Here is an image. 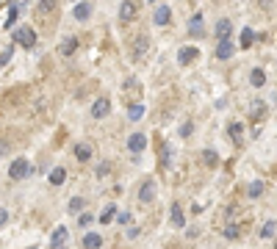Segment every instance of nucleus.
I'll list each match as a JSON object with an SVG mask.
<instances>
[{
    "label": "nucleus",
    "instance_id": "1",
    "mask_svg": "<svg viewBox=\"0 0 277 249\" xmlns=\"http://www.w3.org/2000/svg\"><path fill=\"white\" fill-rule=\"evenodd\" d=\"M31 172H34V166H31V161H28V158H14V161L9 163V169H6V174H9L11 183L25 180Z\"/></svg>",
    "mask_w": 277,
    "mask_h": 249
},
{
    "label": "nucleus",
    "instance_id": "2",
    "mask_svg": "<svg viewBox=\"0 0 277 249\" xmlns=\"http://www.w3.org/2000/svg\"><path fill=\"white\" fill-rule=\"evenodd\" d=\"M11 42L20 44V47H28V50H34L36 42H39V36H36L34 28H28V25H20L14 28V34H11Z\"/></svg>",
    "mask_w": 277,
    "mask_h": 249
},
{
    "label": "nucleus",
    "instance_id": "3",
    "mask_svg": "<svg viewBox=\"0 0 277 249\" xmlns=\"http://www.w3.org/2000/svg\"><path fill=\"white\" fill-rule=\"evenodd\" d=\"M136 17H138V3H136V0H122V6H119V22L125 25V22H133Z\"/></svg>",
    "mask_w": 277,
    "mask_h": 249
},
{
    "label": "nucleus",
    "instance_id": "4",
    "mask_svg": "<svg viewBox=\"0 0 277 249\" xmlns=\"http://www.w3.org/2000/svg\"><path fill=\"white\" fill-rule=\"evenodd\" d=\"M144 150H147V136H144V133H130L128 136V153L141 155Z\"/></svg>",
    "mask_w": 277,
    "mask_h": 249
},
{
    "label": "nucleus",
    "instance_id": "5",
    "mask_svg": "<svg viewBox=\"0 0 277 249\" xmlns=\"http://www.w3.org/2000/svg\"><path fill=\"white\" fill-rule=\"evenodd\" d=\"M156 180H144L141 186H138V202H144V205H150V202H156Z\"/></svg>",
    "mask_w": 277,
    "mask_h": 249
},
{
    "label": "nucleus",
    "instance_id": "6",
    "mask_svg": "<svg viewBox=\"0 0 277 249\" xmlns=\"http://www.w3.org/2000/svg\"><path fill=\"white\" fill-rule=\"evenodd\" d=\"M92 11H95L92 0H78V3H75V9H72V17L78 19V22H86V19L92 17Z\"/></svg>",
    "mask_w": 277,
    "mask_h": 249
},
{
    "label": "nucleus",
    "instance_id": "7",
    "mask_svg": "<svg viewBox=\"0 0 277 249\" xmlns=\"http://www.w3.org/2000/svg\"><path fill=\"white\" fill-rule=\"evenodd\" d=\"M108 114H111V100H108V97H97L95 103H92V116H95V119H103Z\"/></svg>",
    "mask_w": 277,
    "mask_h": 249
},
{
    "label": "nucleus",
    "instance_id": "8",
    "mask_svg": "<svg viewBox=\"0 0 277 249\" xmlns=\"http://www.w3.org/2000/svg\"><path fill=\"white\" fill-rule=\"evenodd\" d=\"M169 19H172V9H169V3H161L156 9V14H153V22L158 28H164V25H169Z\"/></svg>",
    "mask_w": 277,
    "mask_h": 249
},
{
    "label": "nucleus",
    "instance_id": "9",
    "mask_svg": "<svg viewBox=\"0 0 277 249\" xmlns=\"http://www.w3.org/2000/svg\"><path fill=\"white\" fill-rule=\"evenodd\" d=\"M169 222H172V227H186V216H183V208H180V202H172L169 205Z\"/></svg>",
    "mask_w": 277,
    "mask_h": 249
},
{
    "label": "nucleus",
    "instance_id": "10",
    "mask_svg": "<svg viewBox=\"0 0 277 249\" xmlns=\"http://www.w3.org/2000/svg\"><path fill=\"white\" fill-rule=\"evenodd\" d=\"M202 25H205L202 14H199V11H197V14H191V19H189V34L194 36V39H199V36L205 34V28H202Z\"/></svg>",
    "mask_w": 277,
    "mask_h": 249
},
{
    "label": "nucleus",
    "instance_id": "11",
    "mask_svg": "<svg viewBox=\"0 0 277 249\" xmlns=\"http://www.w3.org/2000/svg\"><path fill=\"white\" fill-rule=\"evenodd\" d=\"M17 17H20L17 0H9V9H6V19H3V28H6V31H11V25L17 22Z\"/></svg>",
    "mask_w": 277,
    "mask_h": 249
},
{
    "label": "nucleus",
    "instance_id": "12",
    "mask_svg": "<svg viewBox=\"0 0 277 249\" xmlns=\"http://www.w3.org/2000/svg\"><path fill=\"white\" fill-rule=\"evenodd\" d=\"M214 34H217V39H230V36H233V22L227 17H222L217 22V28H214Z\"/></svg>",
    "mask_w": 277,
    "mask_h": 249
},
{
    "label": "nucleus",
    "instance_id": "13",
    "mask_svg": "<svg viewBox=\"0 0 277 249\" xmlns=\"http://www.w3.org/2000/svg\"><path fill=\"white\" fill-rule=\"evenodd\" d=\"M233 42L230 39H219V44H217V58L219 61H227V58H233Z\"/></svg>",
    "mask_w": 277,
    "mask_h": 249
},
{
    "label": "nucleus",
    "instance_id": "14",
    "mask_svg": "<svg viewBox=\"0 0 277 249\" xmlns=\"http://www.w3.org/2000/svg\"><path fill=\"white\" fill-rule=\"evenodd\" d=\"M266 103H263V100H255V103L250 105V116H252V122H263L266 119Z\"/></svg>",
    "mask_w": 277,
    "mask_h": 249
},
{
    "label": "nucleus",
    "instance_id": "15",
    "mask_svg": "<svg viewBox=\"0 0 277 249\" xmlns=\"http://www.w3.org/2000/svg\"><path fill=\"white\" fill-rule=\"evenodd\" d=\"M67 241H69V230L67 227H56L50 235V244L53 247H67Z\"/></svg>",
    "mask_w": 277,
    "mask_h": 249
},
{
    "label": "nucleus",
    "instance_id": "16",
    "mask_svg": "<svg viewBox=\"0 0 277 249\" xmlns=\"http://www.w3.org/2000/svg\"><path fill=\"white\" fill-rule=\"evenodd\" d=\"M194 58H197V47H180V50H178V64H180V67L191 64Z\"/></svg>",
    "mask_w": 277,
    "mask_h": 249
},
{
    "label": "nucleus",
    "instance_id": "17",
    "mask_svg": "<svg viewBox=\"0 0 277 249\" xmlns=\"http://www.w3.org/2000/svg\"><path fill=\"white\" fill-rule=\"evenodd\" d=\"M144 114H147V108H144V103H130V105H128V119H130V122H138V119H144Z\"/></svg>",
    "mask_w": 277,
    "mask_h": 249
},
{
    "label": "nucleus",
    "instance_id": "18",
    "mask_svg": "<svg viewBox=\"0 0 277 249\" xmlns=\"http://www.w3.org/2000/svg\"><path fill=\"white\" fill-rule=\"evenodd\" d=\"M75 158H78L80 163L92 161V144H86V141H78V144H75Z\"/></svg>",
    "mask_w": 277,
    "mask_h": 249
},
{
    "label": "nucleus",
    "instance_id": "19",
    "mask_svg": "<svg viewBox=\"0 0 277 249\" xmlns=\"http://www.w3.org/2000/svg\"><path fill=\"white\" fill-rule=\"evenodd\" d=\"M147 47H150V42H147V36H138L136 42H133V58H144L147 56Z\"/></svg>",
    "mask_w": 277,
    "mask_h": 249
},
{
    "label": "nucleus",
    "instance_id": "20",
    "mask_svg": "<svg viewBox=\"0 0 277 249\" xmlns=\"http://www.w3.org/2000/svg\"><path fill=\"white\" fill-rule=\"evenodd\" d=\"M47 180H50V186H64V183H67V169H64V166H56V169L47 174Z\"/></svg>",
    "mask_w": 277,
    "mask_h": 249
},
{
    "label": "nucleus",
    "instance_id": "21",
    "mask_svg": "<svg viewBox=\"0 0 277 249\" xmlns=\"http://www.w3.org/2000/svg\"><path fill=\"white\" fill-rule=\"evenodd\" d=\"M250 83H252L255 89H263V86H266V72H263L260 67H255V69L250 72Z\"/></svg>",
    "mask_w": 277,
    "mask_h": 249
},
{
    "label": "nucleus",
    "instance_id": "22",
    "mask_svg": "<svg viewBox=\"0 0 277 249\" xmlns=\"http://www.w3.org/2000/svg\"><path fill=\"white\" fill-rule=\"evenodd\" d=\"M227 136L233 138L236 144H241V138H244V125H241V122H230V125H227Z\"/></svg>",
    "mask_w": 277,
    "mask_h": 249
},
{
    "label": "nucleus",
    "instance_id": "23",
    "mask_svg": "<svg viewBox=\"0 0 277 249\" xmlns=\"http://www.w3.org/2000/svg\"><path fill=\"white\" fill-rule=\"evenodd\" d=\"M80 244H83L86 249H97V247H103V235H100V232H86Z\"/></svg>",
    "mask_w": 277,
    "mask_h": 249
},
{
    "label": "nucleus",
    "instance_id": "24",
    "mask_svg": "<svg viewBox=\"0 0 277 249\" xmlns=\"http://www.w3.org/2000/svg\"><path fill=\"white\" fill-rule=\"evenodd\" d=\"M78 36H67L64 42H61V56H72V53L78 50Z\"/></svg>",
    "mask_w": 277,
    "mask_h": 249
},
{
    "label": "nucleus",
    "instance_id": "25",
    "mask_svg": "<svg viewBox=\"0 0 277 249\" xmlns=\"http://www.w3.org/2000/svg\"><path fill=\"white\" fill-rule=\"evenodd\" d=\"M199 158H202V166H211V169L219 163V155L214 153V150H202V153H199Z\"/></svg>",
    "mask_w": 277,
    "mask_h": 249
},
{
    "label": "nucleus",
    "instance_id": "26",
    "mask_svg": "<svg viewBox=\"0 0 277 249\" xmlns=\"http://www.w3.org/2000/svg\"><path fill=\"white\" fill-rule=\"evenodd\" d=\"M263 191H266V186H263V180H252L250 186H247V197H260V194H263Z\"/></svg>",
    "mask_w": 277,
    "mask_h": 249
},
{
    "label": "nucleus",
    "instance_id": "27",
    "mask_svg": "<svg viewBox=\"0 0 277 249\" xmlns=\"http://www.w3.org/2000/svg\"><path fill=\"white\" fill-rule=\"evenodd\" d=\"M275 232H277V222H275V219L263 222V227H260V238H275Z\"/></svg>",
    "mask_w": 277,
    "mask_h": 249
},
{
    "label": "nucleus",
    "instance_id": "28",
    "mask_svg": "<svg viewBox=\"0 0 277 249\" xmlns=\"http://www.w3.org/2000/svg\"><path fill=\"white\" fill-rule=\"evenodd\" d=\"M117 216V205H105L103 211H100V224H108Z\"/></svg>",
    "mask_w": 277,
    "mask_h": 249
},
{
    "label": "nucleus",
    "instance_id": "29",
    "mask_svg": "<svg viewBox=\"0 0 277 249\" xmlns=\"http://www.w3.org/2000/svg\"><path fill=\"white\" fill-rule=\"evenodd\" d=\"M83 208H86V199L83 197H72L69 199V213H80Z\"/></svg>",
    "mask_w": 277,
    "mask_h": 249
},
{
    "label": "nucleus",
    "instance_id": "30",
    "mask_svg": "<svg viewBox=\"0 0 277 249\" xmlns=\"http://www.w3.org/2000/svg\"><path fill=\"white\" fill-rule=\"evenodd\" d=\"M252 39H255L252 28H244V31H241V39H238V42H241V47L247 50V47H252Z\"/></svg>",
    "mask_w": 277,
    "mask_h": 249
},
{
    "label": "nucleus",
    "instance_id": "31",
    "mask_svg": "<svg viewBox=\"0 0 277 249\" xmlns=\"http://www.w3.org/2000/svg\"><path fill=\"white\" fill-rule=\"evenodd\" d=\"M11 56H14V47H11V44H6V47H3V53H0V64H3V67H9Z\"/></svg>",
    "mask_w": 277,
    "mask_h": 249
},
{
    "label": "nucleus",
    "instance_id": "32",
    "mask_svg": "<svg viewBox=\"0 0 277 249\" xmlns=\"http://www.w3.org/2000/svg\"><path fill=\"white\" fill-rule=\"evenodd\" d=\"M56 6H59L56 0H39V11H42V14H50V11L56 9Z\"/></svg>",
    "mask_w": 277,
    "mask_h": 249
},
{
    "label": "nucleus",
    "instance_id": "33",
    "mask_svg": "<svg viewBox=\"0 0 277 249\" xmlns=\"http://www.w3.org/2000/svg\"><path fill=\"white\" fill-rule=\"evenodd\" d=\"M238 235H241V230H238L236 224H227V227H225V238L236 241V238H238Z\"/></svg>",
    "mask_w": 277,
    "mask_h": 249
},
{
    "label": "nucleus",
    "instance_id": "34",
    "mask_svg": "<svg viewBox=\"0 0 277 249\" xmlns=\"http://www.w3.org/2000/svg\"><path fill=\"white\" fill-rule=\"evenodd\" d=\"M191 133H194V122H183V125H180V136L189 138Z\"/></svg>",
    "mask_w": 277,
    "mask_h": 249
},
{
    "label": "nucleus",
    "instance_id": "35",
    "mask_svg": "<svg viewBox=\"0 0 277 249\" xmlns=\"http://www.w3.org/2000/svg\"><path fill=\"white\" fill-rule=\"evenodd\" d=\"M108 172H111V163H100L97 166V177H108Z\"/></svg>",
    "mask_w": 277,
    "mask_h": 249
},
{
    "label": "nucleus",
    "instance_id": "36",
    "mask_svg": "<svg viewBox=\"0 0 277 249\" xmlns=\"http://www.w3.org/2000/svg\"><path fill=\"white\" fill-rule=\"evenodd\" d=\"M117 224H122V227H125V224H130V213H128V211L117 213Z\"/></svg>",
    "mask_w": 277,
    "mask_h": 249
},
{
    "label": "nucleus",
    "instance_id": "37",
    "mask_svg": "<svg viewBox=\"0 0 277 249\" xmlns=\"http://www.w3.org/2000/svg\"><path fill=\"white\" fill-rule=\"evenodd\" d=\"M92 222H95V219H92L89 213H80V216H78V224H80V227H89Z\"/></svg>",
    "mask_w": 277,
    "mask_h": 249
},
{
    "label": "nucleus",
    "instance_id": "38",
    "mask_svg": "<svg viewBox=\"0 0 277 249\" xmlns=\"http://www.w3.org/2000/svg\"><path fill=\"white\" fill-rule=\"evenodd\" d=\"M0 224H3V227H6V224H9V211H6V208H3V211H0Z\"/></svg>",
    "mask_w": 277,
    "mask_h": 249
},
{
    "label": "nucleus",
    "instance_id": "39",
    "mask_svg": "<svg viewBox=\"0 0 277 249\" xmlns=\"http://www.w3.org/2000/svg\"><path fill=\"white\" fill-rule=\"evenodd\" d=\"M255 3H258L260 9H269V6H272V0H255Z\"/></svg>",
    "mask_w": 277,
    "mask_h": 249
},
{
    "label": "nucleus",
    "instance_id": "40",
    "mask_svg": "<svg viewBox=\"0 0 277 249\" xmlns=\"http://www.w3.org/2000/svg\"><path fill=\"white\" fill-rule=\"evenodd\" d=\"M22 3H34V0H22Z\"/></svg>",
    "mask_w": 277,
    "mask_h": 249
},
{
    "label": "nucleus",
    "instance_id": "41",
    "mask_svg": "<svg viewBox=\"0 0 277 249\" xmlns=\"http://www.w3.org/2000/svg\"><path fill=\"white\" fill-rule=\"evenodd\" d=\"M147 3H156V0H147Z\"/></svg>",
    "mask_w": 277,
    "mask_h": 249
},
{
    "label": "nucleus",
    "instance_id": "42",
    "mask_svg": "<svg viewBox=\"0 0 277 249\" xmlns=\"http://www.w3.org/2000/svg\"><path fill=\"white\" fill-rule=\"evenodd\" d=\"M275 247H277V241H275Z\"/></svg>",
    "mask_w": 277,
    "mask_h": 249
}]
</instances>
